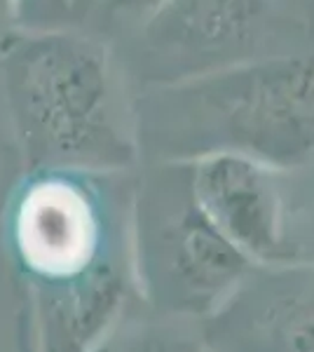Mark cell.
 <instances>
[{
	"label": "cell",
	"mask_w": 314,
	"mask_h": 352,
	"mask_svg": "<svg viewBox=\"0 0 314 352\" xmlns=\"http://www.w3.org/2000/svg\"><path fill=\"white\" fill-rule=\"evenodd\" d=\"M164 3L167 0H99L85 26L115 47L134 36Z\"/></svg>",
	"instance_id": "52a82bcc"
},
{
	"label": "cell",
	"mask_w": 314,
	"mask_h": 352,
	"mask_svg": "<svg viewBox=\"0 0 314 352\" xmlns=\"http://www.w3.org/2000/svg\"><path fill=\"white\" fill-rule=\"evenodd\" d=\"M10 118L45 164L106 167L134 157V99L111 43L80 26L10 28L0 45Z\"/></svg>",
	"instance_id": "6da1fadb"
},
{
	"label": "cell",
	"mask_w": 314,
	"mask_h": 352,
	"mask_svg": "<svg viewBox=\"0 0 314 352\" xmlns=\"http://www.w3.org/2000/svg\"><path fill=\"white\" fill-rule=\"evenodd\" d=\"M139 144L195 157L237 151L265 164L314 155V54L221 68L134 96Z\"/></svg>",
	"instance_id": "7a4b0ae2"
},
{
	"label": "cell",
	"mask_w": 314,
	"mask_h": 352,
	"mask_svg": "<svg viewBox=\"0 0 314 352\" xmlns=\"http://www.w3.org/2000/svg\"><path fill=\"white\" fill-rule=\"evenodd\" d=\"M270 164L237 151L195 157L192 188L202 209L239 252L262 265L291 263L284 200Z\"/></svg>",
	"instance_id": "277c9868"
},
{
	"label": "cell",
	"mask_w": 314,
	"mask_h": 352,
	"mask_svg": "<svg viewBox=\"0 0 314 352\" xmlns=\"http://www.w3.org/2000/svg\"><path fill=\"white\" fill-rule=\"evenodd\" d=\"M16 26L21 28L73 26L71 0H16Z\"/></svg>",
	"instance_id": "ba28073f"
},
{
	"label": "cell",
	"mask_w": 314,
	"mask_h": 352,
	"mask_svg": "<svg viewBox=\"0 0 314 352\" xmlns=\"http://www.w3.org/2000/svg\"><path fill=\"white\" fill-rule=\"evenodd\" d=\"M99 5V0H71V12H73V26L82 28L87 24V19Z\"/></svg>",
	"instance_id": "9c48e42d"
},
{
	"label": "cell",
	"mask_w": 314,
	"mask_h": 352,
	"mask_svg": "<svg viewBox=\"0 0 314 352\" xmlns=\"http://www.w3.org/2000/svg\"><path fill=\"white\" fill-rule=\"evenodd\" d=\"M267 0H167L122 50V68L141 89L183 82L227 66L254 41Z\"/></svg>",
	"instance_id": "3957f363"
},
{
	"label": "cell",
	"mask_w": 314,
	"mask_h": 352,
	"mask_svg": "<svg viewBox=\"0 0 314 352\" xmlns=\"http://www.w3.org/2000/svg\"><path fill=\"white\" fill-rule=\"evenodd\" d=\"M221 343L225 352H314V268L279 263L239 282Z\"/></svg>",
	"instance_id": "5b68a950"
},
{
	"label": "cell",
	"mask_w": 314,
	"mask_h": 352,
	"mask_svg": "<svg viewBox=\"0 0 314 352\" xmlns=\"http://www.w3.org/2000/svg\"><path fill=\"white\" fill-rule=\"evenodd\" d=\"M16 24V0H0V24Z\"/></svg>",
	"instance_id": "30bf717a"
},
{
	"label": "cell",
	"mask_w": 314,
	"mask_h": 352,
	"mask_svg": "<svg viewBox=\"0 0 314 352\" xmlns=\"http://www.w3.org/2000/svg\"><path fill=\"white\" fill-rule=\"evenodd\" d=\"M16 249L31 270L71 277L89 263L99 228L87 195L64 179L38 181L16 212Z\"/></svg>",
	"instance_id": "8992f818"
}]
</instances>
